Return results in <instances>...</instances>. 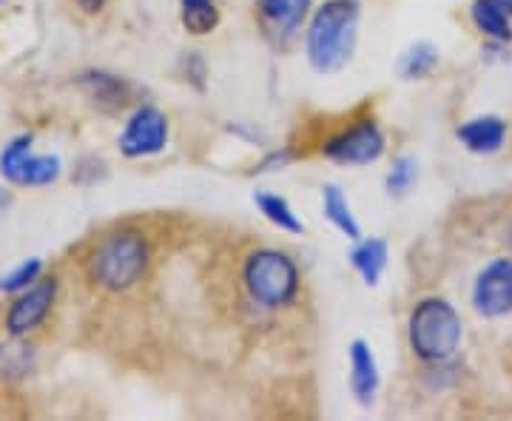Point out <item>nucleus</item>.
<instances>
[{
  "instance_id": "obj_1",
  "label": "nucleus",
  "mask_w": 512,
  "mask_h": 421,
  "mask_svg": "<svg viewBox=\"0 0 512 421\" xmlns=\"http://www.w3.org/2000/svg\"><path fill=\"white\" fill-rule=\"evenodd\" d=\"M407 339H410V348L421 362L447 365V362H453V356L461 348L464 319L456 311V305H450L441 296H430V299L419 302L410 313Z\"/></svg>"
},
{
  "instance_id": "obj_2",
  "label": "nucleus",
  "mask_w": 512,
  "mask_h": 421,
  "mask_svg": "<svg viewBox=\"0 0 512 421\" xmlns=\"http://www.w3.org/2000/svg\"><path fill=\"white\" fill-rule=\"evenodd\" d=\"M359 3L328 0L311 20L308 29V60L316 72H339L356 49Z\"/></svg>"
},
{
  "instance_id": "obj_3",
  "label": "nucleus",
  "mask_w": 512,
  "mask_h": 421,
  "mask_svg": "<svg viewBox=\"0 0 512 421\" xmlns=\"http://www.w3.org/2000/svg\"><path fill=\"white\" fill-rule=\"evenodd\" d=\"M148 265V245L137 231H117L106 237L92 257V276L111 291L131 288Z\"/></svg>"
},
{
  "instance_id": "obj_4",
  "label": "nucleus",
  "mask_w": 512,
  "mask_h": 421,
  "mask_svg": "<svg viewBox=\"0 0 512 421\" xmlns=\"http://www.w3.org/2000/svg\"><path fill=\"white\" fill-rule=\"evenodd\" d=\"M245 288L256 305L282 308L299 291V271L279 251H259L245 262Z\"/></svg>"
},
{
  "instance_id": "obj_5",
  "label": "nucleus",
  "mask_w": 512,
  "mask_h": 421,
  "mask_svg": "<svg viewBox=\"0 0 512 421\" xmlns=\"http://www.w3.org/2000/svg\"><path fill=\"white\" fill-rule=\"evenodd\" d=\"M63 165L55 154H35L32 151V137L23 134L9 140L0 151V174L3 180L15 185H52L60 177Z\"/></svg>"
},
{
  "instance_id": "obj_6",
  "label": "nucleus",
  "mask_w": 512,
  "mask_h": 421,
  "mask_svg": "<svg viewBox=\"0 0 512 421\" xmlns=\"http://www.w3.org/2000/svg\"><path fill=\"white\" fill-rule=\"evenodd\" d=\"M473 311L484 319H504L512 313V257L490 259L473 279Z\"/></svg>"
},
{
  "instance_id": "obj_7",
  "label": "nucleus",
  "mask_w": 512,
  "mask_h": 421,
  "mask_svg": "<svg viewBox=\"0 0 512 421\" xmlns=\"http://www.w3.org/2000/svg\"><path fill=\"white\" fill-rule=\"evenodd\" d=\"M165 143H168V120L163 111L154 106H143L134 111L120 134V151L131 160L160 154Z\"/></svg>"
},
{
  "instance_id": "obj_8",
  "label": "nucleus",
  "mask_w": 512,
  "mask_h": 421,
  "mask_svg": "<svg viewBox=\"0 0 512 421\" xmlns=\"http://www.w3.org/2000/svg\"><path fill=\"white\" fill-rule=\"evenodd\" d=\"M384 146L387 143H384L382 129L373 120H365L353 129L342 131L339 137H333L325 146V154L328 160L339 165H370L382 157Z\"/></svg>"
},
{
  "instance_id": "obj_9",
  "label": "nucleus",
  "mask_w": 512,
  "mask_h": 421,
  "mask_svg": "<svg viewBox=\"0 0 512 421\" xmlns=\"http://www.w3.org/2000/svg\"><path fill=\"white\" fill-rule=\"evenodd\" d=\"M57 282L55 279H37L35 285H29L26 291L15 299V305L9 308L6 316V328L12 336H23L29 330H35L55 305Z\"/></svg>"
},
{
  "instance_id": "obj_10",
  "label": "nucleus",
  "mask_w": 512,
  "mask_h": 421,
  "mask_svg": "<svg viewBox=\"0 0 512 421\" xmlns=\"http://www.w3.org/2000/svg\"><path fill=\"white\" fill-rule=\"evenodd\" d=\"M507 134H510V126L498 114H478V117L464 120L456 129L458 143L467 148L470 154H481V157L498 154L501 148L507 146Z\"/></svg>"
},
{
  "instance_id": "obj_11",
  "label": "nucleus",
  "mask_w": 512,
  "mask_h": 421,
  "mask_svg": "<svg viewBox=\"0 0 512 421\" xmlns=\"http://www.w3.org/2000/svg\"><path fill=\"white\" fill-rule=\"evenodd\" d=\"M350 387L359 404H373L379 393V365L373 350L367 348V342L356 339L350 345Z\"/></svg>"
},
{
  "instance_id": "obj_12",
  "label": "nucleus",
  "mask_w": 512,
  "mask_h": 421,
  "mask_svg": "<svg viewBox=\"0 0 512 421\" xmlns=\"http://www.w3.org/2000/svg\"><path fill=\"white\" fill-rule=\"evenodd\" d=\"M470 18L490 46H507L512 40V15L501 0H473Z\"/></svg>"
},
{
  "instance_id": "obj_13",
  "label": "nucleus",
  "mask_w": 512,
  "mask_h": 421,
  "mask_svg": "<svg viewBox=\"0 0 512 421\" xmlns=\"http://www.w3.org/2000/svg\"><path fill=\"white\" fill-rule=\"evenodd\" d=\"M350 262L365 279V285H379L384 268H387V242L384 239H362L353 251H350Z\"/></svg>"
},
{
  "instance_id": "obj_14",
  "label": "nucleus",
  "mask_w": 512,
  "mask_h": 421,
  "mask_svg": "<svg viewBox=\"0 0 512 421\" xmlns=\"http://www.w3.org/2000/svg\"><path fill=\"white\" fill-rule=\"evenodd\" d=\"M259 6H262L265 20L274 26L276 32L293 35L302 26V20L308 18L311 0H259Z\"/></svg>"
},
{
  "instance_id": "obj_15",
  "label": "nucleus",
  "mask_w": 512,
  "mask_h": 421,
  "mask_svg": "<svg viewBox=\"0 0 512 421\" xmlns=\"http://www.w3.org/2000/svg\"><path fill=\"white\" fill-rule=\"evenodd\" d=\"M322 208H325V217H328L345 237H362V228H359V222L353 217V211H350L348 200H345V194H342L339 185H328V188H325V194H322Z\"/></svg>"
},
{
  "instance_id": "obj_16",
  "label": "nucleus",
  "mask_w": 512,
  "mask_h": 421,
  "mask_svg": "<svg viewBox=\"0 0 512 421\" xmlns=\"http://www.w3.org/2000/svg\"><path fill=\"white\" fill-rule=\"evenodd\" d=\"M436 66H439V46H433L427 40H419L399 60V74H402L404 80H421V77L433 74Z\"/></svg>"
},
{
  "instance_id": "obj_17",
  "label": "nucleus",
  "mask_w": 512,
  "mask_h": 421,
  "mask_svg": "<svg viewBox=\"0 0 512 421\" xmlns=\"http://www.w3.org/2000/svg\"><path fill=\"white\" fill-rule=\"evenodd\" d=\"M254 200L256 205H259V211L265 214V220L274 222L276 228H282V231H288V234H299V231H302V222H299V217L293 214V208L288 205L285 197L259 191Z\"/></svg>"
},
{
  "instance_id": "obj_18",
  "label": "nucleus",
  "mask_w": 512,
  "mask_h": 421,
  "mask_svg": "<svg viewBox=\"0 0 512 421\" xmlns=\"http://www.w3.org/2000/svg\"><path fill=\"white\" fill-rule=\"evenodd\" d=\"M183 3V23L191 35H208L217 29L220 12L214 0H180Z\"/></svg>"
},
{
  "instance_id": "obj_19",
  "label": "nucleus",
  "mask_w": 512,
  "mask_h": 421,
  "mask_svg": "<svg viewBox=\"0 0 512 421\" xmlns=\"http://www.w3.org/2000/svg\"><path fill=\"white\" fill-rule=\"evenodd\" d=\"M416 180H419V160L410 157V154H402V157H396L393 168L387 171L384 188H387V194L402 197V194H407L416 185Z\"/></svg>"
},
{
  "instance_id": "obj_20",
  "label": "nucleus",
  "mask_w": 512,
  "mask_h": 421,
  "mask_svg": "<svg viewBox=\"0 0 512 421\" xmlns=\"http://www.w3.org/2000/svg\"><path fill=\"white\" fill-rule=\"evenodd\" d=\"M40 271H43V262H40V259H29V262L18 265L12 274H6L3 279H0V291L3 293L26 291L29 285H35L37 279H40Z\"/></svg>"
},
{
  "instance_id": "obj_21",
  "label": "nucleus",
  "mask_w": 512,
  "mask_h": 421,
  "mask_svg": "<svg viewBox=\"0 0 512 421\" xmlns=\"http://www.w3.org/2000/svg\"><path fill=\"white\" fill-rule=\"evenodd\" d=\"M92 83L97 103H106V100H111L114 106H123V103H126L123 83H120L117 77H111V74H92Z\"/></svg>"
},
{
  "instance_id": "obj_22",
  "label": "nucleus",
  "mask_w": 512,
  "mask_h": 421,
  "mask_svg": "<svg viewBox=\"0 0 512 421\" xmlns=\"http://www.w3.org/2000/svg\"><path fill=\"white\" fill-rule=\"evenodd\" d=\"M77 3H80V6H83L86 12H97V9H100V6H103L106 0H77Z\"/></svg>"
},
{
  "instance_id": "obj_23",
  "label": "nucleus",
  "mask_w": 512,
  "mask_h": 421,
  "mask_svg": "<svg viewBox=\"0 0 512 421\" xmlns=\"http://www.w3.org/2000/svg\"><path fill=\"white\" fill-rule=\"evenodd\" d=\"M501 3H504V9L512 15V0H501Z\"/></svg>"
},
{
  "instance_id": "obj_24",
  "label": "nucleus",
  "mask_w": 512,
  "mask_h": 421,
  "mask_svg": "<svg viewBox=\"0 0 512 421\" xmlns=\"http://www.w3.org/2000/svg\"><path fill=\"white\" fill-rule=\"evenodd\" d=\"M507 239H510V248H512V222H510V228H507Z\"/></svg>"
},
{
  "instance_id": "obj_25",
  "label": "nucleus",
  "mask_w": 512,
  "mask_h": 421,
  "mask_svg": "<svg viewBox=\"0 0 512 421\" xmlns=\"http://www.w3.org/2000/svg\"><path fill=\"white\" fill-rule=\"evenodd\" d=\"M0 3H3V0H0Z\"/></svg>"
}]
</instances>
